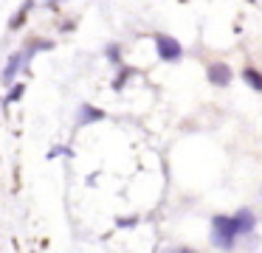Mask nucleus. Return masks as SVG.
I'll return each instance as SVG.
<instances>
[{
	"instance_id": "nucleus-1",
	"label": "nucleus",
	"mask_w": 262,
	"mask_h": 253,
	"mask_svg": "<svg viewBox=\"0 0 262 253\" xmlns=\"http://www.w3.org/2000/svg\"><path fill=\"white\" fill-rule=\"evenodd\" d=\"M237 228H234V219L226 217V214H217V217H211V242H214V247H220V250H231L234 245H237Z\"/></svg>"
},
{
	"instance_id": "nucleus-2",
	"label": "nucleus",
	"mask_w": 262,
	"mask_h": 253,
	"mask_svg": "<svg viewBox=\"0 0 262 253\" xmlns=\"http://www.w3.org/2000/svg\"><path fill=\"white\" fill-rule=\"evenodd\" d=\"M155 51H158V59H164V62L183 59V45L175 37H169V34H155Z\"/></svg>"
},
{
	"instance_id": "nucleus-3",
	"label": "nucleus",
	"mask_w": 262,
	"mask_h": 253,
	"mask_svg": "<svg viewBox=\"0 0 262 253\" xmlns=\"http://www.w3.org/2000/svg\"><path fill=\"white\" fill-rule=\"evenodd\" d=\"M231 67L226 65V62H211L209 67H206V79H209L214 87H226V84H231Z\"/></svg>"
},
{
	"instance_id": "nucleus-4",
	"label": "nucleus",
	"mask_w": 262,
	"mask_h": 253,
	"mask_svg": "<svg viewBox=\"0 0 262 253\" xmlns=\"http://www.w3.org/2000/svg\"><path fill=\"white\" fill-rule=\"evenodd\" d=\"M231 219H234V228H237L239 236L254 234V228H256V214H254V211H248V208H239V211L234 214Z\"/></svg>"
},
{
	"instance_id": "nucleus-5",
	"label": "nucleus",
	"mask_w": 262,
	"mask_h": 253,
	"mask_svg": "<svg viewBox=\"0 0 262 253\" xmlns=\"http://www.w3.org/2000/svg\"><path fill=\"white\" fill-rule=\"evenodd\" d=\"M23 65H26V62H23V54H12V56H9V62H6V67H3V73H0V82H3V84L9 87V84L14 82V76H17V71H20Z\"/></svg>"
},
{
	"instance_id": "nucleus-6",
	"label": "nucleus",
	"mask_w": 262,
	"mask_h": 253,
	"mask_svg": "<svg viewBox=\"0 0 262 253\" xmlns=\"http://www.w3.org/2000/svg\"><path fill=\"white\" fill-rule=\"evenodd\" d=\"M104 118V110H96V107H91V104H79V116H76V127L74 129H79V127H88L91 121H102Z\"/></svg>"
},
{
	"instance_id": "nucleus-7",
	"label": "nucleus",
	"mask_w": 262,
	"mask_h": 253,
	"mask_svg": "<svg viewBox=\"0 0 262 253\" xmlns=\"http://www.w3.org/2000/svg\"><path fill=\"white\" fill-rule=\"evenodd\" d=\"M243 79H245V84H248V87H254L256 93H262V73H259V71H254V67H245V71H243Z\"/></svg>"
},
{
	"instance_id": "nucleus-8",
	"label": "nucleus",
	"mask_w": 262,
	"mask_h": 253,
	"mask_svg": "<svg viewBox=\"0 0 262 253\" xmlns=\"http://www.w3.org/2000/svg\"><path fill=\"white\" fill-rule=\"evenodd\" d=\"M119 67H121V71L116 73V79H113V90H124L127 79L136 76V67H124V65H119Z\"/></svg>"
},
{
	"instance_id": "nucleus-9",
	"label": "nucleus",
	"mask_w": 262,
	"mask_h": 253,
	"mask_svg": "<svg viewBox=\"0 0 262 253\" xmlns=\"http://www.w3.org/2000/svg\"><path fill=\"white\" fill-rule=\"evenodd\" d=\"M31 6H34V3H31V0H26V3L17 9V14L12 17V22H9V28H20V26H23V22H26V17H29V11H31Z\"/></svg>"
},
{
	"instance_id": "nucleus-10",
	"label": "nucleus",
	"mask_w": 262,
	"mask_h": 253,
	"mask_svg": "<svg viewBox=\"0 0 262 253\" xmlns=\"http://www.w3.org/2000/svg\"><path fill=\"white\" fill-rule=\"evenodd\" d=\"M23 93H26V84H23V82L14 84V87L9 90V96H3V107H9V104H14V101H20V99H23Z\"/></svg>"
},
{
	"instance_id": "nucleus-11",
	"label": "nucleus",
	"mask_w": 262,
	"mask_h": 253,
	"mask_svg": "<svg viewBox=\"0 0 262 253\" xmlns=\"http://www.w3.org/2000/svg\"><path fill=\"white\" fill-rule=\"evenodd\" d=\"M107 62L121 65V48H119V45H107Z\"/></svg>"
},
{
	"instance_id": "nucleus-12",
	"label": "nucleus",
	"mask_w": 262,
	"mask_h": 253,
	"mask_svg": "<svg viewBox=\"0 0 262 253\" xmlns=\"http://www.w3.org/2000/svg\"><path fill=\"white\" fill-rule=\"evenodd\" d=\"M57 155H71V149H68V146H54V149L48 152V160H51V157H57Z\"/></svg>"
},
{
	"instance_id": "nucleus-13",
	"label": "nucleus",
	"mask_w": 262,
	"mask_h": 253,
	"mask_svg": "<svg viewBox=\"0 0 262 253\" xmlns=\"http://www.w3.org/2000/svg\"><path fill=\"white\" fill-rule=\"evenodd\" d=\"M136 222H138L136 217H130V219H119V228H133Z\"/></svg>"
}]
</instances>
